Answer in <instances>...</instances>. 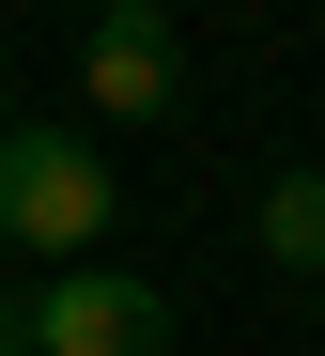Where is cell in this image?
Masks as SVG:
<instances>
[{
    "mask_svg": "<svg viewBox=\"0 0 325 356\" xmlns=\"http://www.w3.org/2000/svg\"><path fill=\"white\" fill-rule=\"evenodd\" d=\"M248 248H264L279 279H325V155H294L264 202H248Z\"/></svg>",
    "mask_w": 325,
    "mask_h": 356,
    "instance_id": "cell-4",
    "label": "cell"
},
{
    "mask_svg": "<svg viewBox=\"0 0 325 356\" xmlns=\"http://www.w3.org/2000/svg\"><path fill=\"white\" fill-rule=\"evenodd\" d=\"M16 294H31V356H171V294L124 264H47Z\"/></svg>",
    "mask_w": 325,
    "mask_h": 356,
    "instance_id": "cell-2",
    "label": "cell"
},
{
    "mask_svg": "<svg viewBox=\"0 0 325 356\" xmlns=\"http://www.w3.org/2000/svg\"><path fill=\"white\" fill-rule=\"evenodd\" d=\"M78 78H93V108L155 124V108L186 93V47H171V16H155V0H109V16H93V47H78Z\"/></svg>",
    "mask_w": 325,
    "mask_h": 356,
    "instance_id": "cell-3",
    "label": "cell"
},
{
    "mask_svg": "<svg viewBox=\"0 0 325 356\" xmlns=\"http://www.w3.org/2000/svg\"><path fill=\"white\" fill-rule=\"evenodd\" d=\"M93 16H109V0H93Z\"/></svg>",
    "mask_w": 325,
    "mask_h": 356,
    "instance_id": "cell-7",
    "label": "cell"
},
{
    "mask_svg": "<svg viewBox=\"0 0 325 356\" xmlns=\"http://www.w3.org/2000/svg\"><path fill=\"white\" fill-rule=\"evenodd\" d=\"M0 356H31V294H0Z\"/></svg>",
    "mask_w": 325,
    "mask_h": 356,
    "instance_id": "cell-5",
    "label": "cell"
},
{
    "mask_svg": "<svg viewBox=\"0 0 325 356\" xmlns=\"http://www.w3.org/2000/svg\"><path fill=\"white\" fill-rule=\"evenodd\" d=\"M109 202H124V170H109L78 124H16V140H0V248L93 264V248H109Z\"/></svg>",
    "mask_w": 325,
    "mask_h": 356,
    "instance_id": "cell-1",
    "label": "cell"
},
{
    "mask_svg": "<svg viewBox=\"0 0 325 356\" xmlns=\"http://www.w3.org/2000/svg\"><path fill=\"white\" fill-rule=\"evenodd\" d=\"M0 140H16V108H0Z\"/></svg>",
    "mask_w": 325,
    "mask_h": 356,
    "instance_id": "cell-6",
    "label": "cell"
}]
</instances>
